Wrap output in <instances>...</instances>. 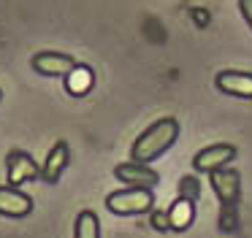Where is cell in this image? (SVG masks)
<instances>
[{"instance_id": "cell-12", "label": "cell", "mask_w": 252, "mask_h": 238, "mask_svg": "<svg viewBox=\"0 0 252 238\" xmlns=\"http://www.w3.org/2000/svg\"><path fill=\"white\" fill-rule=\"evenodd\" d=\"M95 84V73L90 65H79L71 70V73L65 76V89L71 92V95H84V92H90Z\"/></svg>"}, {"instance_id": "cell-13", "label": "cell", "mask_w": 252, "mask_h": 238, "mask_svg": "<svg viewBox=\"0 0 252 238\" xmlns=\"http://www.w3.org/2000/svg\"><path fill=\"white\" fill-rule=\"evenodd\" d=\"M73 238H100V222L95 211H82L76 216V236Z\"/></svg>"}, {"instance_id": "cell-2", "label": "cell", "mask_w": 252, "mask_h": 238, "mask_svg": "<svg viewBox=\"0 0 252 238\" xmlns=\"http://www.w3.org/2000/svg\"><path fill=\"white\" fill-rule=\"evenodd\" d=\"M209 184H212L214 195L222 203V227L225 230H233V211L239 203L241 195V176L233 168H220V171L209 173Z\"/></svg>"}, {"instance_id": "cell-6", "label": "cell", "mask_w": 252, "mask_h": 238, "mask_svg": "<svg viewBox=\"0 0 252 238\" xmlns=\"http://www.w3.org/2000/svg\"><path fill=\"white\" fill-rule=\"evenodd\" d=\"M114 178L122 184H127V187H144V189H155V184L160 181L158 171H152L149 165H144V162H120V165L114 168Z\"/></svg>"}, {"instance_id": "cell-15", "label": "cell", "mask_w": 252, "mask_h": 238, "mask_svg": "<svg viewBox=\"0 0 252 238\" xmlns=\"http://www.w3.org/2000/svg\"><path fill=\"white\" fill-rule=\"evenodd\" d=\"M152 227H158V230H171L168 214H163V211H155V214H152Z\"/></svg>"}, {"instance_id": "cell-8", "label": "cell", "mask_w": 252, "mask_h": 238, "mask_svg": "<svg viewBox=\"0 0 252 238\" xmlns=\"http://www.w3.org/2000/svg\"><path fill=\"white\" fill-rule=\"evenodd\" d=\"M214 84L225 95L241 97V100H252V73H247V70H220Z\"/></svg>"}, {"instance_id": "cell-1", "label": "cell", "mask_w": 252, "mask_h": 238, "mask_svg": "<svg viewBox=\"0 0 252 238\" xmlns=\"http://www.w3.org/2000/svg\"><path fill=\"white\" fill-rule=\"evenodd\" d=\"M176 138H179V122H176L174 117L158 119V122L149 124V127L144 130L136 141H133L130 160L133 162H144V165H147V162L158 160L160 154H165V151L176 144Z\"/></svg>"}, {"instance_id": "cell-16", "label": "cell", "mask_w": 252, "mask_h": 238, "mask_svg": "<svg viewBox=\"0 0 252 238\" xmlns=\"http://www.w3.org/2000/svg\"><path fill=\"white\" fill-rule=\"evenodd\" d=\"M239 11H241V16H244V22L250 25V30H252V0H239Z\"/></svg>"}, {"instance_id": "cell-14", "label": "cell", "mask_w": 252, "mask_h": 238, "mask_svg": "<svg viewBox=\"0 0 252 238\" xmlns=\"http://www.w3.org/2000/svg\"><path fill=\"white\" fill-rule=\"evenodd\" d=\"M198 195H201V184H198V178H192V176L182 178V181H179V198L198 200Z\"/></svg>"}, {"instance_id": "cell-10", "label": "cell", "mask_w": 252, "mask_h": 238, "mask_svg": "<svg viewBox=\"0 0 252 238\" xmlns=\"http://www.w3.org/2000/svg\"><path fill=\"white\" fill-rule=\"evenodd\" d=\"M33 211V198L19 192L17 187H0V214L11 216V219H22Z\"/></svg>"}, {"instance_id": "cell-4", "label": "cell", "mask_w": 252, "mask_h": 238, "mask_svg": "<svg viewBox=\"0 0 252 238\" xmlns=\"http://www.w3.org/2000/svg\"><path fill=\"white\" fill-rule=\"evenodd\" d=\"M233 157H236V146L212 144L192 157V168L198 173H212V171H220V168H228V162H233Z\"/></svg>"}, {"instance_id": "cell-11", "label": "cell", "mask_w": 252, "mask_h": 238, "mask_svg": "<svg viewBox=\"0 0 252 238\" xmlns=\"http://www.w3.org/2000/svg\"><path fill=\"white\" fill-rule=\"evenodd\" d=\"M195 200H187V198H176L174 206H171L165 214H168V225L171 230H187L192 225V216H195Z\"/></svg>"}, {"instance_id": "cell-5", "label": "cell", "mask_w": 252, "mask_h": 238, "mask_svg": "<svg viewBox=\"0 0 252 238\" xmlns=\"http://www.w3.org/2000/svg\"><path fill=\"white\" fill-rule=\"evenodd\" d=\"M6 173H8V187H19L25 181H33L41 176V168L28 151H11L6 157Z\"/></svg>"}, {"instance_id": "cell-17", "label": "cell", "mask_w": 252, "mask_h": 238, "mask_svg": "<svg viewBox=\"0 0 252 238\" xmlns=\"http://www.w3.org/2000/svg\"><path fill=\"white\" fill-rule=\"evenodd\" d=\"M0 97H3V92H0Z\"/></svg>"}, {"instance_id": "cell-3", "label": "cell", "mask_w": 252, "mask_h": 238, "mask_svg": "<svg viewBox=\"0 0 252 238\" xmlns=\"http://www.w3.org/2000/svg\"><path fill=\"white\" fill-rule=\"evenodd\" d=\"M155 206V192L144 187H125L117 189L106 198V208L111 214L120 216H136V214H147L149 208Z\"/></svg>"}, {"instance_id": "cell-9", "label": "cell", "mask_w": 252, "mask_h": 238, "mask_svg": "<svg viewBox=\"0 0 252 238\" xmlns=\"http://www.w3.org/2000/svg\"><path fill=\"white\" fill-rule=\"evenodd\" d=\"M68 162H71V149H68L65 141H57L49 149V154H46L44 165H41V178H44L46 184H57L63 176V171L68 168Z\"/></svg>"}, {"instance_id": "cell-7", "label": "cell", "mask_w": 252, "mask_h": 238, "mask_svg": "<svg viewBox=\"0 0 252 238\" xmlns=\"http://www.w3.org/2000/svg\"><path fill=\"white\" fill-rule=\"evenodd\" d=\"M30 65L41 76H68L76 68V60L63 52H38V54H33Z\"/></svg>"}]
</instances>
